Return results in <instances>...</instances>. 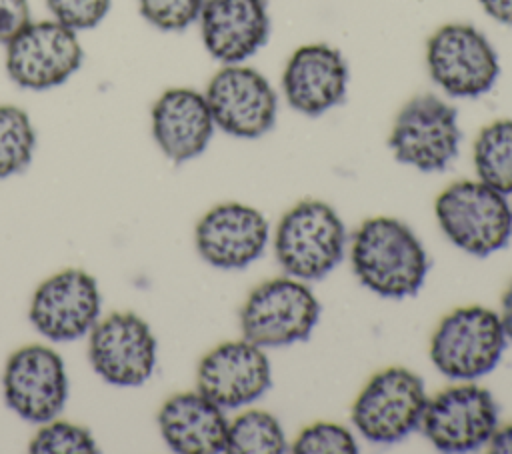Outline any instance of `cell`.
<instances>
[{
    "label": "cell",
    "instance_id": "1",
    "mask_svg": "<svg viewBox=\"0 0 512 454\" xmlns=\"http://www.w3.org/2000/svg\"><path fill=\"white\" fill-rule=\"evenodd\" d=\"M358 280L384 298L414 296L426 278L428 256L414 232L396 218H368L352 238Z\"/></svg>",
    "mask_w": 512,
    "mask_h": 454
},
{
    "label": "cell",
    "instance_id": "2",
    "mask_svg": "<svg viewBox=\"0 0 512 454\" xmlns=\"http://www.w3.org/2000/svg\"><path fill=\"white\" fill-rule=\"evenodd\" d=\"M346 228L320 200H304L278 222L274 250L286 274L298 280L326 276L344 256Z\"/></svg>",
    "mask_w": 512,
    "mask_h": 454
},
{
    "label": "cell",
    "instance_id": "3",
    "mask_svg": "<svg viewBox=\"0 0 512 454\" xmlns=\"http://www.w3.org/2000/svg\"><path fill=\"white\" fill-rule=\"evenodd\" d=\"M434 210L448 240L468 254L488 256L510 240L512 208L504 194L480 180L448 186L436 198Z\"/></svg>",
    "mask_w": 512,
    "mask_h": 454
},
{
    "label": "cell",
    "instance_id": "4",
    "mask_svg": "<svg viewBox=\"0 0 512 454\" xmlns=\"http://www.w3.org/2000/svg\"><path fill=\"white\" fill-rule=\"evenodd\" d=\"M504 346L500 316L484 306H464L440 320L430 340V358L446 378L470 382L498 364Z\"/></svg>",
    "mask_w": 512,
    "mask_h": 454
},
{
    "label": "cell",
    "instance_id": "5",
    "mask_svg": "<svg viewBox=\"0 0 512 454\" xmlns=\"http://www.w3.org/2000/svg\"><path fill=\"white\" fill-rule=\"evenodd\" d=\"M320 316L314 292L298 278H274L256 286L242 310L240 328L260 348H280L306 340Z\"/></svg>",
    "mask_w": 512,
    "mask_h": 454
},
{
    "label": "cell",
    "instance_id": "6",
    "mask_svg": "<svg viewBox=\"0 0 512 454\" xmlns=\"http://www.w3.org/2000/svg\"><path fill=\"white\" fill-rule=\"evenodd\" d=\"M422 380L402 366L374 374L352 406L358 432L376 444H394L418 428L426 408Z\"/></svg>",
    "mask_w": 512,
    "mask_h": 454
},
{
    "label": "cell",
    "instance_id": "7",
    "mask_svg": "<svg viewBox=\"0 0 512 454\" xmlns=\"http://www.w3.org/2000/svg\"><path fill=\"white\" fill-rule=\"evenodd\" d=\"M426 64L432 80L456 98L486 94L500 74L492 44L470 24L440 26L426 44Z\"/></svg>",
    "mask_w": 512,
    "mask_h": 454
},
{
    "label": "cell",
    "instance_id": "8",
    "mask_svg": "<svg viewBox=\"0 0 512 454\" xmlns=\"http://www.w3.org/2000/svg\"><path fill=\"white\" fill-rule=\"evenodd\" d=\"M388 144L398 162L422 172L444 170L458 154L456 110L434 94H418L398 112Z\"/></svg>",
    "mask_w": 512,
    "mask_h": 454
},
{
    "label": "cell",
    "instance_id": "9",
    "mask_svg": "<svg viewBox=\"0 0 512 454\" xmlns=\"http://www.w3.org/2000/svg\"><path fill=\"white\" fill-rule=\"evenodd\" d=\"M82 64L76 32L58 20L30 22L6 44V72L28 90L64 84Z\"/></svg>",
    "mask_w": 512,
    "mask_h": 454
},
{
    "label": "cell",
    "instance_id": "10",
    "mask_svg": "<svg viewBox=\"0 0 512 454\" xmlns=\"http://www.w3.org/2000/svg\"><path fill=\"white\" fill-rule=\"evenodd\" d=\"M418 426L434 448L470 452L492 438L498 428V406L486 388L462 382L428 400Z\"/></svg>",
    "mask_w": 512,
    "mask_h": 454
},
{
    "label": "cell",
    "instance_id": "11",
    "mask_svg": "<svg viewBox=\"0 0 512 454\" xmlns=\"http://www.w3.org/2000/svg\"><path fill=\"white\" fill-rule=\"evenodd\" d=\"M2 392L8 408L20 418L34 424L54 420L68 396L62 356L42 344L16 350L4 366Z\"/></svg>",
    "mask_w": 512,
    "mask_h": 454
},
{
    "label": "cell",
    "instance_id": "12",
    "mask_svg": "<svg viewBox=\"0 0 512 454\" xmlns=\"http://www.w3.org/2000/svg\"><path fill=\"white\" fill-rule=\"evenodd\" d=\"M204 96L214 126L236 138H258L276 122V92L250 66L226 64L212 76Z\"/></svg>",
    "mask_w": 512,
    "mask_h": 454
},
{
    "label": "cell",
    "instance_id": "13",
    "mask_svg": "<svg viewBox=\"0 0 512 454\" xmlns=\"http://www.w3.org/2000/svg\"><path fill=\"white\" fill-rule=\"evenodd\" d=\"M88 356L94 372L114 386H140L156 366V338L134 312H114L90 330Z\"/></svg>",
    "mask_w": 512,
    "mask_h": 454
},
{
    "label": "cell",
    "instance_id": "14",
    "mask_svg": "<svg viewBox=\"0 0 512 454\" xmlns=\"http://www.w3.org/2000/svg\"><path fill=\"white\" fill-rule=\"evenodd\" d=\"M98 316V284L80 268H66L46 278L30 300L32 326L52 342L82 338L94 328Z\"/></svg>",
    "mask_w": 512,
    "mask_h": 454
},
{
    "label": "cell",
    "instance_id": "15",
    "mask_svg": "<svg viewBox=\"0 0 512 454\" xmlns=\"http://www.w3.org/2000/svg\"><path fill=\"white\" fill-rule=\"evenodd\" d=\"M270 384L272 372L264 350L246 338L210 350L196 372L198 392L222 410L258 400Z\"/></svg>",
    "mask_w": 512,
    "mask_h": 454
},
{
    "label": "cell",
    "instance_id": "16",
    "mask_svg": "<svg viewBox=\"0 0 512 454\" xmlns=\"http://www.w3.org/2000/svg\"><path fill=\"white\" fill-rule=\"evenodd\" d=\"M194 238L208 264L224 270L244 268L264 252L268 222L252 206L226 202L200 218Z\"/></svg>",
    "mask_w": 512,
    "mask_h": 454
},
{
    "label": "cell",
    "instance_id": "17",
    "mask_svg": "<svg viewBox=\"0 0 512 454\" xmlns=\"http://www.w3.org/2000/svg\"><path fill=\"white\" fill-rule=\"evenodd\" d=\"M346 86V60L328 44L300 46L282 74V90L288 104L306 116L324 114L340 104L346 96Z\"/></svg>",
    "mask_w": 512,
    "mask_h": 454
},
{
    "label": "cell",
    "instance_id": "18",
    "mask_svg": "<svg viewBox=\"0 0 512 454\" xmlns=\"http://www.w3.org/2000/svg\"><path fill=\"white\" fill-rule=\"evenodd\" d=\"M200 34L222 64H240L264 46L270 30L264 0H204Z\"/></svg>",
    "mask_w": 512,
    "mask_h": 454
},
{
    "label": "cell",
    "instance_id": "19",
    "mask_svg": "<svg viewBox=\"0 0 512 454\" xmlns=\"http://www.w3.org/2000/svg\"><path fill=\"white\" fill-rule=\"evenodd\" d=\"M214 132L206 96L192 88H170L152 106V136L172 162L204 152Z\"/></svg>",
    "mask_w": 512,
    "mask_h": 454
},
{
    "label": "cell",
    "instance_id": "20",
    "mask_svg": "<svg viewBox=\"0 0 512 454\" xmlns=\"http://www.w3.org/2000/svg\"><path fill=\"white\" fill-rule=\"evenodd\" d=\"M158 426L164 442L174 452H226L228 420L222 408L200 392L170 396L158 412Z\"/></svg>",
    "mask_w": 512,
    "mask_h": 454
},
{
    "label": "cell",
    "instance_id": "21",
    "mask_svg": "<svg viewBox=\"0 0 512 454\" xmlns=\"http://www.w3.org/2000/svg\"><path fill=\"white\" fill-rule=\"evenodd\" d=\"M474 168L480 182L512 194V120H496L480 130L474 140Z\"/></svg>",
    "mask_w": 512,
    "mask_h": 454
},
{
    "label": "cell",
    "instance_id": "22",
    "mask_svg": "<svg viewBox=\"0 0 512 454\" xmlns=\"http://www.w3.org/2000/svg\"><path fill=\"white\" fill-rule=\"evenodd\" d=\"M286 438L280 422L262 410H248L228 422L226 452L232 454H280Z\"/></svg>",
    "mask_w": 512,
    "mask_h": 454
},
{
    "label": "cell",
    "instance_id": "23",
    "mask_svg": "<svg viewBox=\"0 0 512 454\" xmlns=\"http://www.w3.org/2000/svg\"><path fill=\"white\" fill-rule=\"evenodd\" d=\"M36 132L30 116L12 104L0 106V178L20 174L32 162Z\"/></svg>",
    "mask_w": 512,
    "mask_h": 454
},
{
    "label": "cell",
    "instance_id": "24",
    "mask_svg": "<svg viewBox=\"0 0 512 454\" xmlns=\"http://www.w3.org/2000/svg\"><path fill=\"white\" fill-rule=\"evenodd\" d=\"M34 454H92L98 444L88 428L72 422H44L28 446Z\"/></svg>",
    "mask_w": 512,
    "mask_h": 454
},
{
    "label": "cell",
    "instance_id": "25",
    "mask_svg": "<svg viewBox=\"0 0 512 454\" xmlns=\"http://www.w3.org/2000/svg\"><path fill=\"white\" fill-rule=\"evenodd\" d=\"M296 454H356L358 444L352 432L334 422H316L306 426L294 440Z\"/></svg>",
    "mask_w": 512,
    "mask_h": 454
},
{
    "label": "cell",
    "instance_id": "26",
    "mask_svg": "<svg viewBox=\"0 0 512 454\" xmlns=\"http://www.w3.org/2000/svg\"><path fill=\"white\" fill-rule=\"evenodd\" d=\"M204 0H138L140 14L154 28L178 32L198 20Z\"/></svg>",
    "mask_w": 512,
    "mask_h": 454
},
{
    "label": "cell",
    "instance_id": "27",
    "mask_svg": "<svg viewBox=\"0 0 512 454\" xmlns=\"http://www.w3.org/2000/svg\"><path fill=\"white\" fill-rule=\"evenodd\" d=\"M54 20L78 30L94 28L110 10V0H46Z\"/></svg>",
    "mask_w": 512,
    "mask_h": 454
},
{
    "label": "cell",
    "instance_id": "28",
    "mask_svg": "<svg viewBox=\"0 0 512 454\" xmlns=\"http://www.w3.org/2000/svg\"><path fill=\"white\" fill-rule=\"evenodd\" d=\"M30 22L28 0H0V44H8Z\"/></svg>",
    "mask_w": 512,
    "mask_h": 454
},
{
    "label": "cell",
    "instance_id": "29",
    "mask_svg": "<svg viewBox=\"0 0 512 454\" xmlns=\"http://www.w3.org/2000/svg\"><path fill=\"white\" fill-rule=\"evenodd\" d=\"M484 12L500 24H512V0H478Z\"/></svg>",
    "mask_w": 512,
    "mask_h": 454
},
{
    "label": "cell",
    "instance_id": "30",
    "mask_svg": "<svg viewBox=\"0 0 512 454\" xmlns=\"http://www.w3.org/2000/svg\"><path fill=\"white\" fill-rule=\"evenodd\" d=\"M488 450L492 454H512V424L494 430L488 440Z\"/></svg>",
    "mask_w": 512,
    "mask_h": 454
},
{
    "label": "cell",
    "instance_id": "31",
    "mask_svg": "<svg viewBox=\"0 0 512 454\" xmlns=\"http://www.w3.org/2000/svg\"><path fill=\"white\" fill-rule=\"evenodd\" d=\"M498 316H500L506 338L512 340V284L506 288V292L502 296V312Z\"/></svg>",
    "mask_w": 512,
    "mask_h": 454
}]
</instances>
